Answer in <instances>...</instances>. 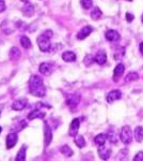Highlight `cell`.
Returning <instances> with one entry per match:
<instances>
[{
	"mask_svg": "<svg viewBox=\"0 0 143 161\" xmlns=\"http://www.w3.org/2000/svg\"><path fill=\"white\" fill-rule=\"evenodd\" d=\"M29 92L34 97L42 98L46 95V87L44 86L43 79L38 75H31L29 79Z\"/></svg>",
	"mask_w": 143,
	"mask_h": 161,
	"instance_id": "obj_1",
	"label": "cell"
},
{
	"mask_svg": "<svg viewBox=\"0 0 143 161\" xmlns=\"http://www.w3.org/2000/svg\"><path fill=\"white\" fill-rule=\"evenodd\" d=\"M36 42H38V47H40V50L42 51V52H48L49 50H50V46H51L50 38L44 36L43 33L41 36H38Z\"/></svg>",
	"mask_w": 143,
	"mask_h": 161,
	"instance_id": "obj_2",
	"label": "cell"
},
{
	"mask_svg": "<svg viewBox=\"0 0 143 161\" xmlns=\"http://www.w3.org/2000/svg\"><path fill=\"white\" fill-rule=\"evenodd\" d=\"M121 140L124 144H130L132 142V130L129 126H124L121 130Z\"/></svg>",
	"mask_w": 143,
	"mask_h": 161,
	"instance_id": "obj_3",
	"label": "cell"
},
{
	"mask_svg": "<svg viewBox=\"0 0 143 161\" xmlns=\"http://www.w3.org/2000/svg\"><path fill=\"white\" fill-rule=\"evenodd\" d=\"M51 140H53V130L45 121L44 123V145H45V147H47L50 144Z\"/></svg>",
	"mask_w": 143,
	"mask_h": 161,
	"instance_id": "obj_4",
	"label": "cell"
},
{
	"mask_svg": "<svg viewBox=\"0 0 143 161\" xmlns=\"http://www.w3.org/2000/svg\"><path fill=\"white\" fill-rule=\"evenodd\" d=\"M80 99H81V97H80V95L78 92L76 93H73V95H69L67 96L66 98V104L69 106V108H76L78 105V103L80 102Z\"/></svg>",
	"mask_w": 143,
	"mask_h": 161,
	"instance_id": "obj_5",
	"label": "cell"
},
{
	"mask_svg": "<svg viewBox=\"0 0 143 161\" xmlns=\"http://www.w3.org/2000/svg\"><path fill=\"white\" fill-rule=\"evenodd\" d=\"M17 140H18V136H17L16 132H12V133H10L9 136H7V140H6L7 148L8 149L13 148V147H14L15 145H16Z\"/></svg>",
	"mask_w": 143,
	"mask_h": 161,
	"instance_id": "obj_6",
	"label": "cell"
},
{
	"mask_svg": "<svg viewBox=\"0 0 143 161\" xmlns=\"http://www.w3.org/2000/svg\"><path fill=\"white\" fill-rule=\"evenodd\" d=\"M79 126H80V119L79 118H75L72 120L71 125H69V134L71 136H76L79 130Z\"/></svg>",
	"mask_w": 143,
	"mask_h": 161,
	"instance_id": "obj_7",
	"label": "cell"
},
{
	"mask_svg": "<svg viewBox=\"0 0 143 161\" xmlns=\"http://www.w3.org/2000/svg\"><path fill=\"white\" fill-rule=\"evenodd\" d=\"M28 101L26 98H22V99H17L16 101H14L12 104V110L14 111H22L27 106Z\"/></svg>",
	"mask_w": 143,
	"mask_h": 161,
	"instance_id": "obj_8",
	"label": "cell"
},
{
	"mask_svg": "<svg viewBox=\"0 0 143 161\" xmlns=\"http://www.w3.org/2000/svg\"><path fill=\"white\" fill-rule=\"evenodd\" d=\"M97 152H98V155H100V157L103 160L109 159V158H110V156H111V149L108 148V147H106L105 145H100V146L98 147Z\"/></svg>",
	"mask_w": 143,
	"mask_h": 161,
	"instance_id": "obj_9",
	"label": "cell"
},
{
	"mask_svg": "<svg viewBox=\"0 0 143 161\" xmlns=\"http://www.w3.org/2000/svg\"><path fill=\"white\" fill-rule=\"evenodd\" d=\"M22 13L27 17L33 16V14H34V7H33V4L30 3V2H26L24 7L22 8Z\"/></svg>",
	"mask_w": 143,
	"mask_h": 161,
	"instance_id": "obj_10",
	"label": "cell"
},
{
	"mask_svg": "<svg viewBox=\"0 0 143 161\" xmlns=\"http://www.w3.org/2000/svg\"><path fill=\"white\" fill-rule=\"evenodd\" d=\"M121 97H122V92H120V90H118V89L111 90V92L107 95V102L113 103L114 101L121 99Z\"/></svg>",
	"mask_w": 143,
	"mask_h": 161,
	"instance_id": "obj_11",
	"label": "cell"
},
{
	"mask_svg": "<svg viewBox=\"0 0 143 161\" xmlns=\"http://www.w3.org/2000/svg\"><path fill=\"white\" fill-rule=\"evenodd\" d=\"M38 70H40V72L43 75H49V74H51V72H53L54 66L51 64H49V62H43V64H40Z\"/></svg>",
	"mask_w": 143,
	"mask_h": 161,
	"instance_id": "obj_12",
	"label": "cell"
},
{
	"mask_svg": "<svg viewBox=\"0 0 143 161\" xmlns=\"http://www.w3.org/2000/svg\"><path fill=\"white\" fill-rule=\"evenodd\" d=\"M106 36V39H107L108 41H110V42H118V41L120 40V33L118 32L116 30H107L105 33Z\"/></svg>",
	"mask_w": 143,
	"mask_h": 161,
	"instance_id": "obj_13",
	"label": "cell"
},
{
	"mask_svg": "<svg viewBox=\"0 0 143 161\" xmlns=\"http://www.w3.org/2000/svg\"><path fill=\"white\" fill-rule=\"evenodd\" d=\"M92 31H93V28L91 27V26H84V27H82V29L78 32L77 39L78 40H84V39H85L87 37H89Z\"/></svg>",
	"mask_w": 143,
	"mask_h": 161,
	"instance_id": "obj_14",
	"label": "cell"
},
{
	"mask_svg": "<svg viewBox=\"0 0 143 161\" xmlns=\"http://www.w3.org/2000/svg\"><path fill=\"white\" fill-rule=\"evenodd\" d=\"M95 61L97 62L98 64H100V66L105 64L106 61H107V54H106V52L103 50L98 51L95 55Z\"/></svg>",
	"mask_w": 143,
	"mask_h": 161,
	"instance_id": "obj_15",
	"label": "cell"
},
{
	"mask_svg": "<svg viewBox=\"0 0 143 161\" xmlns=\"http://www.w3.org/2000/svg\"><path fill=\"white\" fill-rule=\"evenodd\" d=\"M124 71H125V67H124L123 64H116V67L114 68V71H113V80H118L120 77L124 74Z\"/></svg>",
	"mask_w": 143,
	"mask_h": 161,
	"instance_id": "obj_16",
	"label": "cell"
},
{
	"mask_svg": "<svg viewBox=\"0 0 143 161\" xmlns=\"http://www.w3.org/2000/svg\"><path fill=\"white\" fill-rule=\"evenodd\" d=\"M62 59L65 62H74L76 60V54L71 51L64 52V53L62 54Z\"/></svg>",
	"mask_w": 143,
	"mask_h": 161,
	"instance_id": "obj_17",
	"label": "cell"
},
{
	"mask_svg": "<svg viewBox=\"0 0 143 161\" xmlns=\"http://www.w3.org/2000/svg\"><path fill=\"white\" fill-rule=\"evenodd\" d=\"M44 116H45V113H43L42 111L34 110L31 112V113H29L28 119H29V120H33V119H35V118H44Z\"/></svg>",
	"mask_w": 143,
	"mask_h": 161,
	"instance_id": "obj_18",
	"label": "cell"
},
{
	"mask_svg": "<svg viewBox=\"0 0 143 161\" xmlns=\"http://www.w3.org/2000/svg\"><path fill=\"white\" fill-rule=\"evenodd\" d=\"M107 139H108L107 134L100 133V134H97V136L94 137V142H95V144H97L98 146H100V145H105Z\"/></svg>",
	"mask_w": 143,
	"mask_h": 161,
	"instance_id": "obj_19",
	"label": "cell"
},
{
	"mask_svg": "<svg viewBox=\"0 0 143 161\" xmlns=\"http://www.w3.org/2000/svg\"><path fill=\"white\" fill-rule=\"evenodd\" d=\"M135 139H136L137 142H142L143 141V127L142 126H138L136 129H135L134 132Z\"/></svg>",
	"mask_w": 143,
	"mask_h": 161,
	"instance_id": "obj_20",
	"label": "cell"
},
{
	"mask_svg": "<svg viewBox=\"0 0 143 161\" xmlns=\"http://www.w3.org/2000/svg\"><path fill=\"white\" fill-rule=\"evenodd\" d=\"M9 57L11 60H18L20 57V51L18 50L17 47H12L11 50H10V54H9Z\"/></svg>",
	"mask_w": 143,
	"mask_h": 161,
	"instance_id": "obj_21",
	"label": "cell"
},
{
	"mask_svg": "<svg viewBox=\"0 0 143 161\" xmlns=\"http://www.w3.org/2000/svg\"><path fill=\"white\" fill-rule=\"evenodd\" d=\"M60 152H61V154H63V156H65V157H72L73 154H74V152H73L69 145H63L60 148Z\"/></svg>",
	"mask_w": 143,
	"mask_h": 161,
	"instance_id": "obj_22",
	"label": "cell"
},
{
	"mask_svg": "<svg viewBox=\"0 0 143 161\" xmlns=\"http://www.w3.org/2000/svg\"><path fill=\"white\" fill-rule=\"evenodd\" d=\"M26 153H27V147L23 146L22 148L19 149V152H18V154L16 156V158H15V160H16V161H24V160H26Z\"/></svg>",
	"mask_w": 143,
	"mask_h": 161,
	"instance_id": "obj_23",
	"label": "cell"
},
{
	"mask_svg": "<svg viewBox=\"0 0 143 161\" xmlns=\"http://www.w3.org/2000/svg\"><path fill=\"white\" fill-rule=\"evenodd\" d=\"M101 15H103V12H101L100 8H97V7L94 8V9L91 11V17H92V19H94V20L100 19L101 17Z\"/></svg>",
	"mask_w": 143,
	"mask_h": 161,
	"instance_id": "obj_24",
	"label": "cell"
},
{
	"mask_svg": "<svg viewBox=\"0 0 143 161\" xmlns=\"http://www.w3.org/2000/svg\"><path fill=\"white\" fill-rule=\"evenodd\" d=\"M74 142H75V144L79 147V148H82V147L85 146V140L82 136H75Z\"/></svg>",
	"mask_w": 143,
	"mask_h": 161,
	"instance_id": "obj_25",
	"label": "cell"
},
{
	"mask_svg": "<svg viewBox=\"0 0 143 161\" xmlns=\"http://www.w3.org/2000/svg\"><path fill=\"white\" fill-rule=\"evenodd\" d=\"M20 44H22V46L24 48H26V50L31 47V41L29 40V38L26 37V36H23V37L20 38Z\"/></svg>",
	"mask_w": 143,
	"mask_h": 161,
	"instance_id": "obj_26",
	"label": "cell"
},
{
	"mask_svg": "<svg viewBox=\"0 0 143 161\" xmlns=\"http://www.w3.org/2000/svg\"><path fill=\"white\" fill-rule=\"evenodd\" d=\"M138 79H139V74L137 72H129L125 76V82H134V80H137Z\"/></svg>",
	"mask_w": 143,
	"mask_h": 161,
	"instance_id": "obj_27",
	"label": "cell"
},
{
	"mask_svg": "<svg viewBox=\"0 0 143 161\" xmlns=\"http://www.w3.org/2000/svg\"><path fill=\"white\" fill-rule=\"evenodd\" d=\"M107 136H108V140L110 141L112 144H115V143H118V140H119V137H118V134L115 133V132H113V131H110L109 133L107 134Z\"/></svg>",
	"mask_w": 143,
	"mask_h": 161,
	"instance_id": "obj_28",
	"label": "cell"
},
{
	"mask_svg": "<svg viewBox=\"0 0 143 161\" xmlns=\"http://www.w3.org/2000/svg\"><path fill=\"white\" fill-rule=\"evenodd\" d=\"M93 61H95V57H93L91 54H89V55H87L84 57V64H85L87 67H89L91 66V64H93Z\"/></svg>",
	"mask_w": 143,
	"mask_h": 161,
	"instance_id": "obj_29",
	"label": "cell"
},
{
	"mask_svg": "<svg viewBox=\"0 0 143 161\" xmlns=\"http://www.w3.org/2000/svg\"><path fill=\"white\" fill-rule=\"evenodd\" d=\"M80 3H81V6L84 9L89 10L92 8L93 2H92V0H80Z\"/></svg>",
	"mask_w": 143,
	"mask_h": 161,
	"instance_id": "obj_30",
	"label": "cell"
},
{
	"mask_svg": "<svg viewBox=\"0 0 143 161\" xmlns=\"http://www.w3.org/2000/svg\"><path fill=\"white\" fill-rule=\"evenodd\" d=\"M135 161H142L143 160V152H139L138 154L134 157Z\"/></svg>",
	"mask_w": 143,
	"mask_h": 161,
	"instance_id": "obj_31",
	"label": "cell"
},
{
	"mask_svg": "<svg viewBox=\"0 0 143 161\" xmlns=\"http://www.w3.org/2000/svg\"><path fill=\"white\" fill-rule=\"evenodd\" d=\"M7 10V6H6V2L3 0H0V13L4 12Z\"/></svg>",
	"mask_w": 143,
	"mask_h": 161,
	"instance_id": "obj_32",
	"label": "cell"
},
{
	"mask_svg": "<svg viewBox=\"0 0 143 161\" xmlns=\"http://www.w3.org/2000/svg\"><path fill=\"white\" fill-rule=\"evenodd\" d=\"M135 19V16H134V14H131V13H129V12H127L126 13V19H127V22H132Z\"/></svg>",
	"mask_w": 143,
	"mask_h": 161,
	"instance_id": "obj_33",
	"label": "cell"
},
{
	"mask_svg": "<svg viewBox=\"0 0 143 161\" xmlns=\"http://www.w3.org/2000/svg\"><path fill=\"white\" fill-rule=\"evenodd\" d=\"M43 35L46 36V37H48V38H51L54 36V32L51 30H46L45 32H43Z\"/></svg>",
	"mask_w": 143,
	"mask_h": 161,
	"instance_id": "obj_34",
	"label": "cell"
},
{
	"mask_svg": "<svg viewBox=\"0 0 143 161\" xmlns=\"http://www.w3.org/2000/svg\"><path fill=\"white\" fill-rule=\"evenodd\" d=\"M139 50H140V53H141V55L143 56V42L140 43V45H139Z\"/></svg>",
	"mask_w": 143,
	"mask_h": 161,
	"instance_id": "obj_35",
	"label": "cell"
},
{
	"mask_svg": "<svg viewBox=\"0 0 143 161\" xmlns=\"http://www.w3.org/2000/svg\"><path fill=\"white\" fill-rule=\"evenodd\" d=\"M3 104H0V116H1V113H2V110H3Z\"/></svg>",
	"mask_w": 143,
	"mask_h": 161,
	"instance_id": "obj_36",
	"label": "cell"
},
{
	"mask_svg": "<svg viewBox=\"0 0 143 161\" xmlns=\"http://www.w3.org/2000/svg\"><path fill=\"white\" fill-rule=\"evenodd\" d=\"M20 1H23V2H25V3H26V2H29V0H20Z\"/></svg>",
	"mask_w": 143,
	"mask_h": 161,
	"instance_id": "obj_37",
	"label": "cell"
},
{
	"mask_svg": "<svg viewBox=\"0 0 143 161\" xmlns=\"http://www.w3.org/2000/svg\"><path fill=\"white\" fill-rule=\"evenodd\" d=\"M141 20H142V23H143V14H142V17H141Z\"/></svg>",
	"mask_w": 143,
	"mask_h": 161,
	"instance_id": "obj_38",
	"label": "cell"
},
{
	"mask_svg": "<svg viewBox=\"0 0 143 161\" xmlns=\"http://www.w3.org/2000/svg\"><path fill=\"white\" fill-rule=\"evenodd\" d=\"M1 130H2V128H1V127H0V133H1Z\"/></svg>",
	"mask_w": 143,
	"mask_h": 161,
	"instance_id": "obj_39",
	"label": "cell"
},
{
	"mask_svg": "<svg viewBox=\"0 0 143 161\" xmlns=\"http://www.w3.org/2000/svg\"><path fill=\"white\" fill-rule=\"evenodd\" d=\"M126 1H131V0H126Z\"/></svg>",
	"mask_w": 143,
	"mask_h": 161,
	"instance_id": "obj_40",
	"label": "cell"
}]
</instances>
